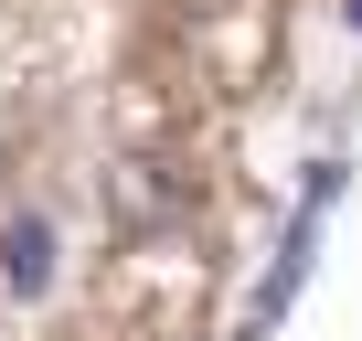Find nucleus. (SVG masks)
<instances>
[{
  "label": "nucleus",
  "mask_w": 362,
  "mask_h": 341,
  "mask_svg": "<svg viewBox=\"0 0 362 341\" xmlns=\"http://www.w3.org/2000/svg\"><path fill=\"white\" fill-rule=\"evenodd\" d=\"M0 288H11V299H43L54 288V224L43 214H11V224H0Z\"/></svg>",
  "instance_id": "obj_1"
}]
</instances>
